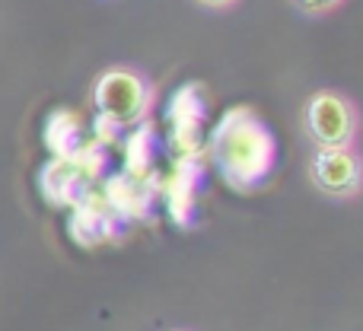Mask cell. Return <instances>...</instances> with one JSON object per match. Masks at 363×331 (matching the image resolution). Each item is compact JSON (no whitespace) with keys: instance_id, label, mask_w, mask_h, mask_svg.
Returning <instances> with one entry per match:
<instances>
[{"instance_id":"obj_1","label":"cell","mask_w":363,"mask_h":331,"mask_svg":"<svg viewBox=\"0 0 363 331\" xmlns=\"http://www.w3.org/2000/svg\"><path fill=\"white\" fill-rule=\"evenodd\" d=\"M213 159L233 188L249 191L274 166V138L252 108H236L213 131Z\"/></svg>"},{"instance_id":"obj_2","label":"cell","mask_w":363,"mask_h":331,"mask_svg":"<svg viewBox=\"0 0 363 331\" xmlns=\"http://www.w3.org/2000/svg\"><path fill=\"white\" fill-rule=\"evenodd\" d=\"M89 102L99 112L102 121H112L118 128H131L147 121V115L157 106V83L131 64L106 67L93 80Z\"/></svg>"},{"instance_id":"obj_3","label":"cell","mask_w":363,"mask_h":331,"mask_svg":"<svg viewBox=\"0 0 363 331\" xmlns=\"http://www.w3.org/2000/svg\"><path fill=\"white\" fill-rule=\"evenodd\" d=\"M300 125L315 150L319 147H357L360 108L351 96L338 89H315L303 102Z\"/></svg>"},{"instance_id":"obj_4","label":"cell","mask_w":363,"mask_h":331,"mask_svg":"<svg viewBox=\"0 0 363 331\" xmlns=\"http://www.w3.org/2000/svg\"><path fill=\"white\" fill-rule=\"evenodd\" d=\"M309 181L332 201H357L363 188V163L357 147H319L309 159Z\"/></svg>"},{"instance_id":"obj_5","label":"cell","mask_w":363,"mask_h":331,"mask_svg":"<svg viewBox=\"0 0 363 331\" xmlns=\"http://www.w3.org/2000/svg\"><path fill=\"white\" fill-rule=\"evenodd\" d=\"M290 4L300 13H306V16H328V13L341 10L347 0H290Z\"/></svg>"},{"instance_id":"obj_6","label":"cell","mask_w":363,"mask_h":331,"mask_svg":"<svg viewBox=\"0 0 363 331\" xmlns=\"http://www.w3.org/2000/svg\"><path fill=\"white\" fill-rule=\"evenodd\" d=\"M194 4L204 6V10H233L239 0H194Z\"/></svg>"},{"instance_id":"obj_7","label":"cell","mask_w":363,"mask_h":331,"mask_svg":"<svg viewBox=\"0 0 363 331\" xmlns=\"http://www.w3.org/2000/svg\"><path fill=\"white\" fill-rule=\"evenodd\" d=\"M172 331H188V328H172Z\"/></svg>"}]
</instances>
